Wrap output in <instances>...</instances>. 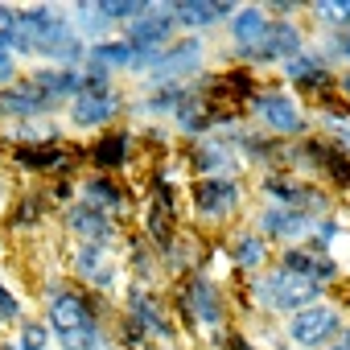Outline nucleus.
Listing matches in <instances>:
<instances>
[{
	"label": "nucleus",
	"mask_w": 350,
	"mask_h": 350,
	"mask_svg": "<svg viewBox=\"0 0 350 350\" xmlns=\"http://www.w3.org/2000/svg\"><path fill=\"white\" fill-rule=\"evenodd\" d=\"M46 297V325L54 334V342L62 350H116V338H111V325L116 313L107 309V297L75 284V280H46L42 288Z\"/></svg>",
	"instance_id": "obj_1"
},
{
	"label": "nucleus",
	"mask_w": 350,
	"mask_h": 350,
	"mask_svg": "<svg viewBox=\"0 0 350 350\" xmlns=\"http://www.w3.org/2000/svg\"><path fill=\"white\" fill-rule=\"evenodd\" d=\"M169 309H173V317H178V325L186 334H211L215 350H223V334H227V325H235L231 321L235 297L206 268H194L178 280V288L169 297Z\"/></svg>",
	"instance_id": "obj_2"
},
{
	"label": "nucleus",
	"mask_w": 350,
	"mask_h": 350,
	"mask_svg": "<svg viewBox=\"0 0 350 350\" xmlns=\"http://www.w3.org/2000/svg\"><path fill=\"white\" fill-rule=\"evenodd\" d=\"M247 124L276 136V140H305L313 136V111L309 103L288 91L284 83H264L256 91V99L247 103Z\"/></svg>",
	"instance_id": "obj_3"
},
{
	"label": "nucleus",
	"mask_w": 350,
	"mask_h": 350,
	"mask_svg": "<svg viewBox=\"0 0 350 350\" xmlns=\"http://www.w3.org/2000/svg\"><path fill=\"white\" fill-rule=\"evenodd\" d=\"M186 202H190L194 223H202L211 231L231 227L243 215L247 178H190L186 182Z\"/></svg>",
	"instance_id": "obj_4"
},
{
	"label": "nucleus",
	"mask_w": 350,
	"mask_h": 350,
	"mask_svg": "<svg viewBox=\"0 0 350 350\" xmlns=\"http://www.w3.org/2000/svg\"><path fill=\"white\" fill-rule=\"evenodd\" d=\"M284 169L325 186L329 194H350V157L317 132L305 136V140H288V165Z\"/></svg>",
	"instance_id": "obj_5"
},
{
	"label": "nucleus",
	"mask_w": 350,
	"mask_h": 350,
	"mask_svg": "<svg viewBox=\"0 0 350 350\" xmlns=\"http://www.w3.org/2000/svg\"><path fill=\"white\" fill-rule=\"evenodd\" d=\"M256 194L264 202H276V206H288V211H301V215H313V219L338 215V194H329L325 186L301 178V173H293V169L260 173V178H256Z\"/></svg>",
	"instance_id": "obj_6"
},
{
	"label": "nucleus",
	"mask_w": 350,
	"mask_h": 350,
	"mask_svg": "<svg viewBox=\"0 0 350 350\" xmlns=\"http://www.w3.org/2000/svg\"><path fill=\"white\" fill-rule=\"evenodd\" d=\"M211 38H194V33H182L173 46H165L152 66L144 70L140 87H178V83H194L198 75H206L211 66Z\"/></svg>",
	"instance_id": "obj_7"
},
{
	"label": "nucleus",
	"mask_w": 350,
	"mask_h": 350,
	"mask_svg": "<svg viewBox=\"0 0 350 350\" xmlns=\"http://www.w3.org/2000/svg\"><path fill=\"white\" fill-rule=\"evenodd\" d=\"M346 321H350V317H346V305H342L338 297H325V301H317V305L293 313V317L284 321V338H288L293 350H329V346L342 338Z\"/></svg>",
	"instance_id": "obj_8"
},
{
	"label": "nucleus",
	"mask_w": 350,
	"mask_h": 350,
	"mask_svg": "<svg viewBox=\"0 0 350 350\" xmlns=\"http://www.w3.org/2000/svg\"><path fill=\"white\" fill-rule=\"evenodd\" d=\"M120 313L128 321H136L157 346H178V338H182V325H178V317H173L169 301L157 288H148V284H132L128 280L124 293H120Z\"/></svg>",
	"instance_id": "obj_9"
},
{
	"label": "nucleus",
	"mask_w": 350,
	"mask_h": 350,
	"mask_svg": "<svg viewBox=\"0 0 350 350\" xmlns=\"http://www.w3.org/2000/svg\"><path fill=\"white\" fill-rule=\"evenodd\" d=\"M235 132H211V136L190 140L182 148V169L190 173V178H243L247 165L239 157Z\"/></svg>",
	"instance_id": "obj_10"
},
{
	"label": "nucleus",
	"mask_w": 350,
	"mask_h": 350,
	"mask_svg": "<svg viewBox=\"0 0 350 350\" xmlns=\"http://www.w3.org/2000/svg\"><path fill=\"white\" fill-rule=\"evenodd\" d=\"M128 91L124 87H111V91H79L66 107V128L75 132H107V128H120V116H128Z\"/></svg>",
	"instance_id": "obj_11"
},
{
	"label": "nucleus",
	"mask_w": 350,
	"mask_h": 350,
	"mask_svg": "<svg viewBox=\"0 0 350 350\" xmlns=\"http://www.w3.org/2000/svg\"><path fill=\"white\" fill-rule=\"evenodd\" d=\"M124 247V243H120ZM120 247H103V243H75L70 247V276L75 284L107 297V293H124V268L116 264Z\"/></svg>",
	"instance_id": "obj_12"
},
{
	"label": "nucleus",
	"mask_w": 350,
	"mask_h": 350,
	"mask_svg": "<svg viewBox=\"0 0 350 350\" xmlns=\"http://www.w3.org/2000/svg\"><path fill=\"white\" fill-rule=\"evenodd\" d=\"M280 83L288 91H297L305 103H317L325 95H338V66L325 62V54L317 46H309L305 54H297L293 62L280 66Z\"/></svg>",
	"instance_id": "obj_13"
},
{
	"label": "nucleus",
	"mask_w": 350,
	"mask_h": 350,
	"mask_svg": "<svg viewBox=\"0 0 350 350\" xmlns=\"http://www.w3.org/2000/svg\"><path fill=\"white\" fill-rule=\"evenodd\" d=\"M62 231L75 243H103V247H120L124 243V223L83 198H75L70 206H62Z\"/></svg>",
	"instance_id": "obj_14"
},
{
	"label": "nucleus",
	"mask_w": 350,
	"mask_h": 350,
	"mask_svg": "<svg viewBox=\"0 0 350 350\" xmlns=\"http://www.w3.org/2000/svg\"><path fill=\"white\" fill-rule=\"evenodd\" d=\"M252 227H256L276 252H284V247H301V243H309L317 219H313V215H301V211H288V206H276V202H264V206H256Z\"/></svg>",
	"instance_id": "obj_15"
},
{
	"label": "nucleus",
	"mask_w": 350,
	"mask_h": 350,
	"mask_svg": "<svg viewBox=\"0 0 350 350\" xmlns=\"http://www.w3.org/2000/svg\"><path fill=\"white\" fill-rule=\"evenodd\" d=\"M219 239H223L227 264H231V272H235L239 280H247V276L272 268V260H276V247H272L252 223H243V227H235V231H227V235H219Z\"/></svg>",
	"instance_id": "obj_16"
},
{
	"label": "nucleus",
	"mask_w": 350,
	"mask_h": 350,
	"mask_svg": "<svg viewBox=\"0 0 350 350\" xmlns=\"http://www.w3.org/2000/svg\"><path fill=\"white\" fill-rule=\"evenodd\" d=\"M38 66H83L87 62V42L75 33L70 17L58 13L42 33H38Z\"/></svg>",
	"instance_id": "obj_17"
},
{
	"label": "nucleus",
	"mask_w": 350,
	"mask_h": 350,
	"mask_svg": "<svg viewBox=\"0 0 350 350\" xmlns=\"http://www.w3.org/2000/svg\"><path fill=\"white\" fill-rule=\"evenodd\" d=\"M136 144H140V132L120 124V128L99 132L83 152H87V165L95 173H116V178H120V173L128 169V161H132V152H136Z\"/></svg>",
	"instance_id": "obj_18"
},
{
	"label": "nucleus",
	"mask_w": 350,
	"mask_h": 350,
	"mask_svg": "<svg viewBox=\"0 0 350 350\" xmlns=\"http://www.w3.org/2000/svg\"><path fill=\"white\" fill-rule=\"evenodd\" d=\"M194 99V83H178V87H140L128 99V116L144 120V124H161L173 120L186 103Z\"/></svg>",
	"instance_id": "obj_19"
},
{
	"label": "nucleus",
	"mask_w": 350,
	"mask_h": 350,
	"mask_svg": "<svg viewBox=\"0 0 350 350\" xmlns=\"http://www.w3.org/2000/svg\"><path fill=\"white\" fill-rule=\"evenodd\" d=\"M227 29V50H223V62L235 58V54H256L272 29V13L264 5H239L235 17L223 25Z\"/></svg>",
	"instance_id": "obj_20"
},
{
	"label": "nucleus",
	"mask_w": 350,
	"mask_h": 350,
	"mask_svg": "<svg viewBox=\"0 0 350 350\" xmlns=\"http://www.w3.org/2000/svg\"><path fill=\"white\" fill-rule=\"evenodd\" d=\"M235 0H169V13L178 21L182 33H194V38H206L211 29L227 25L235 17Z\"/></svg>",
	"instance_id": "obj_21"
},
{
	"label": "nucleus",
	"mask_w": 350,
	"mask_h": 350,
	"mask_svg": "<svg viewBox=\"0 0 350 350\" xmlns=\"http://www.w3.org/2000/svg\"><path fill=\"white\" fill-rule=\"evenodd\" d=\"M272 264H280V268H288V272H297V276L321 284L329 297H334V288L346 280V272H342V264H338L334 256H321V252H313V247H305V243H301V247H284V252H276Z\"/></svg>",
	"instance_id": "obj_22"
},
{
	"label": "nucleus",
	"mask_w": 350,
	"mask_h": 350,
	"mask_svg": "<svg viewBox=\"0 0 350 350\" xmlns=\"http://www.w3.org/2000/svg\"><path fill=\"white\" fill-rule=\"evenodd\" d=\"M79 198L83 202H91V206H99V211H107V215H116L120 223L136 211L132 206V186L128 182H120L116 173H83L79 178Z\"/></svg>",
	"instance_id": "obj_23"
},
{
	"label": "nucleus",
	"mask_w": 350,
	"mask_h": 350,
	"mask_svg": "<svg viewBox=\"0 0 350 350\" xmlns=\"http://www.w3.org/2000/svg\"><path fill=\"white\" fill-rule=\"evenodd\" d=\"M120 38L132 42L140 54H161L165 46H173V42L182 38V29H178V21H173L169 5H152V9H148L140 21H132Z\"/></svg>",
	"instance_id": "obj_24"
},
{
	"label": "nucleus",
	"mask_w": 350,
	"mask_h": 350,
	"mask_svg": "<svg viewBox=\"0 0 350 350\" xmlns=\"http://www.w3.org/2000/svg\"><path fill=\"white\" fill-rule=\"evenodd\" d=\"M235 140H239L243 165L256 169V178H260V173H272V169H284L288 165V140H276V136H268V132H260L252 124H243L235 132Z\"/></svg>",
	"instance_id": "obj_25"
},
{
	"label": "nucleus",
	"mask_w": 350,
	"mask_h": 350,
	"mask_svg": "<svg viewBox=\"0 0 350 350\" xmlns=\"http://www.w3.org/2000/svg\"><path fill=\"white\" fill-rule=\"evenodd\" d=\"M42 116H58V111L46 103V95L25 75L9 87H0V124H25V120H42Z\"/></svg>",
	"instance_id": "obj_26"
},
{
	"label": "nucleus",
	"mask_w": 350,
	"mask_h": 350,
	"mask_svg": "<svg viewBox=\"0 0 350 350\" xmlns=\"http://www.w3.org/2000/svg\"><path fill=\"white\" fill-rule=\"evenodd\" d=\"M25 79L46 95V103L54 111H66L70 99L83 91V66H29Z\"/></svg>",
	"instance_id": "obj_27"
},
{
	"label": "nucleus",
	"mask_w": 350,
	"mask_h": 350,
	"mask_svg": "<svg viewBox=\"0 0 350 350\" xmlns=\"http://www.w3.org/2000/svg\"><path fill=\"white\" fill-rule=\"evenodd\" d=\"M309 111H313V132L350 157V107L338 95H325V99L309 103Z\"/></svg>",
	"instance_id": "obj_28"
},
{
	"label": "nucleus",
	"mask_w": 350,
	"mask_h": 350,
	"mask_svg": "<svg viewBox=\"0 0 350 350\" xmlns=\"http://www.w3.org/2000/svg\"><path fill=\"white\" fill-rule=\"evenodd\" d=\"M124 256H128V280L157 288L161 280V256L144 235H124Z\"/></svg>",
	"instance_id": "obj_29"
},
{
	"label": "nucleus",
	"mask_w": 350,
	"mask_h": 350,
	"mask_svg": "<svg viewBox=\"0 0 350 350\" xmlns=\"http://www.w3.org/2000/svg\"><path fill=\"white\" fill-rule=\"evenodd\" d=\"M66 17H70L75 33H79L87 46H99V42H111V38H120V33H116V25L103 17L99 0H79V5H70V9H66Z\"/></svg>",
	"instance_id": "obj_30"
},
{
	"label": "nucleus",
	"mask_w": 350,
	"mask_h": 350,
	"mask_svg": "<svg viewBox=\"0 0 350 350\" xmlns=\"http://www.w3.org/2000/svg\"><path fill=\"white\" fill-rule=\"evenodd\" d=\"M50 211H54L50 190H29V194H21V198L13 202V211H9V227H13V231H29V227H38Z\"/></svg>",
	"instance_id": "obj_31"
},
{
	"label": "nucleus",
	"mask_w": 350,
	"mask_h": 350,
	"mask_svg": "<svg viewBox=\"0 0 350 350\" xmlns=\"http://www.w3.org/2000/svg\"><path fill=\"white\" fill-rule=\"evenodd\" d=\"M305 17L321 33H342L350 29V0H313V5H305Z\"/></svg>",
	"instance_id": "obj_32"
},
{
	"label": "nucleus",
	"mask_w": 350,
	"mask_h": 350,
	"mask_svg": "<svg viewBox=\"0 0 350 350\" xmlns=\"http://www.w3.org/2000/svg\"><path fill=\"white\" fill-rule=\"evenodd\" d=\"M99 9H103V17L124 33L132 21H140V17L152 9V0H99Z\"/></svg>",
	"instance_id": "obj_33"
},
{
	"label": "nucleus",
	"mask_w": 350,
	"mask_h": 350,
	"mask_svg": "<svg viewBox=\"0 0 350 350\" xmlns=\"http://www.w3.org/2000/svg\"><path fill=\"white\" fill-rule=\"evenodd\" d=\"M338 239H342V219L338 215H325V219H317V227H313V235H309L305 247H313L321 256H334V243Z\"/></svg>",
	"instance_id": "obj_34"
},
{
	"label": "nucleus",
	"mask_w": 350,
	"mask_h": 350,
	"mask_svg": "<svg viewBox=\"0 0 350 350\" xmlns=\"http://www.w3.org/2000/svg\"><path fill=\"white\" fill-rule=\"evenodd\" d=\"M54 346V334H50V325L46 321H21L17 325V350H50Z\"/></svg>",
	"instance_id": "obj_35"
},
{
	"label": "nucleus",
	"mask_w": 350,
	"mask_h": 350,
	"mask_svg": "<svg viewBox=\"0 0 350 350\" xmlns=\"http://www.w3.org/2000/svg\"><path fill=\"white\" fill-rule=\"evenodd\" d=\"M25 321V305L17 301V293L0 280V325H21Z\"/></svg>",
	"instance_id": "obj_36"
},
{
	"label": "nucleus",
	"mask_w": 350,
	"mask_h": 350,
	"mask_svg": "<svg viewBox=\"0 0 350 350\" xmlns=\"http://www.w3.org/2000/svg\"><path fill=\"white\" fill-rule=\"evenodd\" d=\"M111 87H120V83H116V75L107 66L83 62V91H111Z\"/></svg>",
	"instance_id": "obj_37"
},
{
	"label": "nucleus",
	"mask_w": 350,
	"mask_h": 350,
	"mask_svg": "<svg viewBox=\"0 0 350 350\" xmlns=\"http://www.w3.org/2000/svg\"><path fill=\"white\" fill-rule=\"evenodd\" d=\"M223 350H264V346L252 342L239 325H227V334H223Z\"/></svg>",
	"instance_id": "obj_38"
},
{
	"label": "nucleus",
	"mask_w": 350,
	"mask_h": 350,
	"mask_svg": "<svg viewBox=\"0 0 350 350\" xmlns=\"http://www.w3.org/2000/svg\"><path fill=\"white\" fill-rule=\"evenodd\" d=\"M21 79V58H13L5 46H0V87H9Z\"/></svg>",
	"instance_id": "obj_39"
},
{
	"label": "nucleus",
	"mask_w": 350,
	"mask_h": 350,
	"mask_svg": "<svg viewBox=\"0 0 350 350\" xmlns=\"http://www.w3.org/2000/svg\"><path fill=\"white\" fill-rule=\"evenodd\" d=\"M17 25V5H0V33Z\"/></svg>",
	"instance_id": "obj_40"
},
{
	"label": "nucleus",
	"mask_w": 350,
	"mask_h": 350,
	"mask_svg": "<svg viewBox=\"0 0 350 350\" xmlns=\"http://www.w3.org/2000/svg\"><path fill=\"white\" fill-rule=\"evenodd\" d=\"M338 99L350 107V70H338Z\"/></svg>",
	"instance_id": "obj_41"
},
{
	"label": "nucleus",
	"mask_w": 350,
	"mask_h": 350,
	"mask_svg": "<svg viewBox=\"0 0 350 350\" xmlns=\"http://www.w3.org/2000/svg\"><path fill=\"white\" fill-rule=\"evenodd\" d=\"M342 70H350V29H342Z\"/></svg>",
	"instance_id": "obj_42"
},
{
	"label": "nucleus",
	"mask_w": 350,
	"mask_h": 350,
	"mask_svg": "<svg viewBox=\"0 0 350 350\" xmlns=\"http://www.w3.org/2000/svg\"><path fill=\"white\" fill-rule=\"evenodd\" d=\"M329 350H350V321H346V329H342V338L329 346Z\"/></svg>",
	"instance_id": "obj_43"
}]
</instances>
